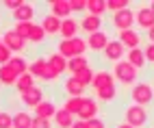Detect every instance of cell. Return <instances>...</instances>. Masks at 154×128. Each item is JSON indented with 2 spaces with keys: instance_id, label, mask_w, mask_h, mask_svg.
I'll return each mask as SVG.
<instances>
[{
  "instance_id": "9",
  "label": "cell",
  "mask_w": 154,
  "mask_h": 128,
  "mask_svg": "<svg viewBox=\"0 0 154 128\" xmlns=\"http://www.w3.org/2000/svg\"><path fill=\"white\" fill-rule=\"evenodd\" d=\"M109 41L111 39H109V35L104 33V30H98V33L87 37V48L94 50V52H104V48L109 46Z\"/></svg>"
},
{
  "instance_id": "33",
  "label": "cell",
  "mask_w": 154,
  "mask_h": 128,
  "mask_svg": "<svg viewBox=\"0 0 154 128\" xmlns=\"http://www.w3.org/2000/svg\"><path fill=\"white\" fill-rule=\"evenodd\" d=\"M94 70H91V67H85L83 72H78V74H74V78L80 83V85H83V87H89V85L91 83H94Z\"/></svg>"
},
{
  "instance_id": "10",
  "label": "cell",
  "mask_w": 154,
  "mask_h": 128,
  "mask_svg": "<svg viewBox=\"0 0 154 128\" xmlns=\"http://www.w3.org/2000/svg\"><path fill=\"white\" fill-rule=\"evenodd\" d=\"M98 111H100V106L94 98H85L83 106H80V111H78V120H83V122H89V120H94V117H98Z\"/></svg>"
},
{
  "instance_id": "46",
  "label": "cell",
  "mask_w": 154,
  "mask_h": 128,
  "mask_svg": "<svg viewBox=\"0 0 154 128\" xmlns=\"http://www.w3.org/2000/svg\"><path fill=\"white\" fill-rule=\"evenodd\" d=\"M115 128H132V126H128V124H126V122H122V124H117V126H115Z\"/></svg>"
},
{
  "instance_id": "6",
  "label": "cell",
  "mask_w": 154,
  "mask_h": 128,
  "mask_svg": "<svg viewBox=\"0 0 154 128\" xmlns=\"http://www.w3.org/2000/svg\"><path fill=\"white\" fill-rule=\"evenodd\" d=\"M2 44L11 50V52H22L26 48V39L24 37H20L15 30H5V35H2Z\"/></svg>"
},
{
  "instance_id": "17",
  "label": "cell",
  "mask_w": 154,
  "mask_h": 128,
  "mask_svg": "<svg viewBox=\"0 0 154 128\" xmlns=\"http://www.w3.org/2000/svg\"><path fill=\"white\" fill-rule=\"evenodd\" d=\"M15 22H33V17H35V7L30 5V2H22V7L17 9V11L11 13Z\"/></svg>"
},
{
  "instance_id": "34",
  "label": "cell",
  "mask_w": 154,
  "mask_h": 128,
  "mask_svg": "<svg viewBox=\"0 0 154 128\" xmlns=\"http://www.w3.org/2000/svg\"><path fill=\"white\" fill-rule=\"evenodd\" d=\"M46 37H48V35L44 33L42 24H33V28H30V35H28V41H30V44H42Z\"/></svg>"
},
{
  "instance_id": "25",
  "label": "cell",
  "mask_w": 154,
  "mask_h": 128,
  "mask_svg": "<svg viewBox=\"0 0 154 128\" xmlns=\"http://www.w3.org/2000/svg\"><path fill=\"white\" fill-rule=\"evenodd\" d=\"M63 89H65V93H67V98H76V95H83V91H85V87H83V85H80L74 76H69V78L65 80Z\"/></svg>"
},
{
  "instance_id": "15",
  "label": "cell",
  "mask_w": 154,
  "mask_h": 128,
  "mask_svg": "<svg viewBox=\"0 0 154 128\" xmlns=\"http://www.w3.org/2000/svg\"><path fill=\"white\" fill-rule=\"evenodd\" d=\"M78 28H80V24L76 22L74 17L61 20V30H59V35L63 37V41H65V39H74L76 33H78Z\"/></svg>"
},
{
  "instance_id": "27",
  "label": "cell",
  "mask_w": 154,
  "mask_h": 128,
  "mask_svg": "<svg viewBox=\"0 0 154 128\" xmlns=\"http://www.w3.org/2000/svg\"><path fill=\"white\" fill-rule=\"evenodd\" d=\"M30 87H35V76L30 72H26V74H22V76H17V83H15V89L20 91V93H24V91H28Z\"/></svg>"
},
{
  "instance_id": "32",
  "label": "cell",
  "mask_w": 154,
  "mask_h": 128,
  "mask_svg": "<svg viewBox=\"0 0 154 128\" xmlns=\"http://www.w3.org/2000/svg\"><path fill=\"white\" fill-rule=\"evenodd\" d=\"M104 11H106V2H104V0H89V2H87V13L89 15L102 17Z\"/></svg>"
},
{
  "instance_id": "12",
  "label": "cell",
  "mask_w": 154,
  "mask_h": 128,
  "mask_svg": "<svg viewBox=\"0 0 154 128\" xmlns=\"http://www.w3.org/2000/svg\"><path fill=\"white\" fill-rule=\"evenodd\" d=\"M135 22H137V26L143 28V30L154 28V13H152V9H150V7H141L139 11L135 13Z\"/></svg>"
},
{
  "instance_id": "43",
  "label": "cell",
  "mask_w": 154,
  "mask_h": 128,
  "mask_svg": "<svg viewBox=\"0 0 154 128\" xmlns=\"http://www.w3.org/2000/svg\"><path fill=\"white\" fill-rule=\"evenodd\" d=\"M5 7L9 9V11H17V9L22 7V2H20V0H7V2H5Z\"/></svg>"
},
{
  "instance_id": "42",
  "label": "cell",
  "mask_w": 154,
  "mask_h": 128,
  "mask_svg": "<svg viewBox=\"0 0 154 128\" xmlns=\"http://www.w3.org/2000/svg\"><path fill=\"white\" fill-rule=\"evenodd\" d=\"M87 128H106V124L100 120V117H94V120L87 122Z\"/></svg>"
},
{
  "instance_id": "28",
  "label": "cell",
  "mask_w": 154,
  "mask_h": 128,
  "mask_svg": "<svg viewBox=\"0 0 154 128\" xmlns=\"http://www.w3.org/2000/svg\"><path fill=\"white\" fill-rule=\"evenodd\" d=\"M85 67H89V61L85 57H76V59H69L67 61V72L72 74V76L78 74V72H83Z\"/></svg>"
},
{
  "instance_id": "39",
  "label": "cell",
  "mask_w": 154,
  "mask_h": 128,
  "mask_svg": "<svg viewBox=\"0 0 154 128\" xmlns=\"http://www.w3.org/2000/svg\"><path fill=\"white\" fill-rule=\"evenodd\" d=\"M0 128H13V115L7 111H0Z\"/></svg>"
},
{
  "instance_id": "5",
  "label": "cell",
  "mask_w": 154,
  "mask_h": 128,
  "mask_svg": "<svg viewBox=\"0 0 154 128\" xmlns=\"http://www.w3.org/2000/svg\"><path fill=\"white\" fill-rule=\"evenodd\" d=\"M132 24H135V11L130 7L119 11V13H113V26L117 28V33L119 30H130Z\"/></svg>"
},
{
  "instance_id": "16",
  "label": "cell",
  "mask_w": 154,
  "mask_h": 128,
  "mask_svg": "<svg viewBox=\"0 0 154 128\" xmlns=\"http://www.w3.org/2000/svg\"><path fill=\"white\" fill-rule=\"evenodd\" d=\"M28 72L33 74L35 78L46 80V74H48V61H46L44 57H37L35 61H30V63H28Z\"/></svg>"
},
{
  "instance_id": "41",
  "label": "cell",
  "mask_w": 154,
  "mask_h": 128,
  "mask_svg": "<svg viewBox=\"0 0 154 128\" xmlns=\"http://www.w3.org/2000/svg\"><path fill=\"white\" fill-rule=\"evenodd\" d=\"M33 128H52L50 120H42V117H35L33 120Z\"/></svg>"
},
{
  "instance_id": "24",
  "label": "cell",
  "mask_w": 154,
  "mask_h": 128,
  "mask_svg": "<svg viewBox=\"0 0 154 128\" xmlns=\"http://www.w3.org/2000/svg\"><path fill=\"white\" fill-rule=\"evenodd\" d=\"M15 83H17V74L9 65H0V85H5V87H15Z\"/></svg>"
},
{
  "instance_id": "37",
  "label": "cell",
  "mask_w": 154,
  "mask_h": 128,
  "mask_svg": "<svg viewBox=\"0 0 154 128\" xmlns=\"http://www.w3.org/2000/svg\"><path fill=\"white\" fill-rule=\"evenodd\" d=\"M72 5V13H85L87 15V2L85 0H69Z\"/></svg>"
},
{
  "instance_id": "36",
  "label": "cell",
  "mask_w": 154,
  "mask_h": 128,
  "mask_svg": "<svg viewBox=\"0 0 154 128\" xmlns=\"http://www.w3.org/2000/svg\"><path fill=\"white\" fill-rule=\"evenodd\" d=\"M106 9L113 11V13H119V11H124V9H128V2H126V0H109Z\"/></svg>"
},
{
  "instance_id": "38",
  "label": "cell",
  "mask_w": 154,
  "mask_h": 128,
  "mask_svg": "<svg viewBox=\"0 0 154 128\" xmlns=\"http://www.w3.org/2000/svg\"><path fill=\"white\" fill-rule=\"evenodd\" d=\"M13 59V55H11V50H9L2 41H0V65H7L9 61Z\"/></svg>"
},
{
  "instance_id": "18",
  "label": "cell",
  "mask_w": 154,
  "mask_h": 128,
  "mask_svg": "<svg viewBox=\"0 0 154 128\" xmlns=\"http://www.w3.org/2000/svg\"><path fill=\"white\" fill-rule=\"evenodd\" d=\"M106 85H115V76H113L111 72H106V70L96 72V74H94V83H91V87L98 91V89H102V87H106Z\"/></svg>"
},
{
  "instance_id": "13",
  "label": "cell",
  "mask_w": 154,
  "mask_h": 128,
  "mask_svg": "<svg viewBox=\"0 0 154 128\" xmlns=\"http://www.w3.org/2000/svg\"><path fill=\"white\" fill-rule=\"evenodd\" d=\"M50 15H54L59 20L72 17V5H69V0H54V2H50Z\"/></svg>"
},
{
  "instance_id": "1",
  "label": "cell",
  "mask_w": 154,
  "mask_h": 128,
  "mask_svg": "<svg viewBox=\"0 0 154 128\" xmlns=\"http://www.w3.org/2000/svg\"><path fill=\"white\" fill-rule=\"evenodd\" d=\"M113 76H115V80H119L124 87H135L137 85V76H139V70L132 67L130 63L124 59V61H117L115 65H113Z\"/></svg>"
},
{
  "instance_id": "4",
  "label": "cell",
  "mask_w": 154,
  "mask_h": 128,
  "mask_svg": "<svg viewBox=\"0 0 154 128\" xmlns=\"http://www.w3.org/2000/svg\"><path fill=\"white\" fill-rule=\"evenodd\" d=\"M130 100L139 104V106H148L152 100H154V89L150 83H137L130 91Z\"/></svg>"
},
{
  "instance_id": "49",
  "label": "cell",
  "mask_w": 154,
  "mask_h": 128,
  "mask_svg": "<svg viewBox=\"0 0 154 128\" xmlns=\"http://www.w3.org/2000/svg\"><path fill=\"white\" fill-rule=\"evenodd\" d=\"M152 128H154V126H152Z\"/></svg>"
},
{
  "instance_id": "48",
  "label": "cell",
  "mask_w": 154,
  "mask_h": 128,
  "mask_svg": "<svg viewBox=\"0 0 154 128\" xmlns=\"http://www.w3.org/2000/svg\"><path fill=\"white\" fill-rule=\"evenodd\" d=\"M0 41H2V39H0Z\"/></svg>"
},
{
  "instance_id": "31",
  "label": "cell",
  "mask_w": 154,
  "mask_h": 128,
  "mask_svg": "<svg viewBox=\"0 0 154 128\" xmlns=\"http://www.w3.org/2000/svg\"><path fill=\"white\" fill-rule=\"evenodd\" d=\"M7 65L11 67V70L17 74V76H22V74H26V72H28V61H26V59H22V57H13L11 61L7 63Z\"/></svg>"
},
{
  "instance_id": "22",
  "label": "cell",
  "mask_w": 154,
  "mask_h": 128,
  "mask_svg": "<svg viewBox=\"0 0 154 128\" xmlns=\"http://www.w3.org/2000/svg\"><path fill=\"white\" fill-rule=\"evenodd\" d=\"M76 122V117L67 113L65 109H57V115H54V124L57 128H72V124Z\"/></svg>"
},
{
  "instance_id": "8",
  "label": "cell",
  "mask_w": 154,
  "mask_h": 128,
  "mask_svg": "<svg viewBox=\"0 0 154 128\" xmlns=\"http://www.w3.org/2000/svg\"><path fill=\"white\" fill-rule=\"evenodd\" d=\"M124 55H126V48L122 46L117 39H111L109 46L104 48V59H106V61H113V63L124 61Z\"/></svg>"
},
{
  "instance_id": "3",
  "label": "cell",
  "mask_w": 154,
  "mask_h": 128,
  "mask_svg": "<svg viewBox=\"0 0 154 128\" xmlns=\"http://www.w3.org/2000/svg\"><path fill=\"white\" fill-rule=\"evenodd\" d=\"M150 115H148V109L146 106H139V104H132L124 111V122L132 128H143L148 124Z\"/></svg>"
},
{
  "instance_id": "26",
  "label": "cell",
  "mask_w": 154,
  "mask_h": 128,
  "mask_svg": "<svg viewBox=\"0 0 154 128\" xmlns=\"http://www.w3.org/2000/svg\"><path fill=\"white\" fill-rule=\"evenodd\" d=\"M33 120L35 117L26 113V111H17L13 115V128H33Z\"/></svg>"
},
{
  "instance_id": "19",
  "label": "cell",
  "mask_w": 154,
  "mask_h": 128,
  "mask_svg": "<svg viewBox=\"0 0 154 128\" xmlns=\"http://www.w3.org/2000/svg\"><path fill=\"white\" fill-rule=\"evenodd\" d=\"M42 28H44L46 35H59V30H61V20L48 13V15H44V20H42Z\"/></svg>"
},
{
  "instance_id": "21",
  "label": "cell",
  "mask_w": 154,
  "mask_h": 128,
  "mask_svg": "<svg viewBox=\"0 0 154 128\" xmlns=\"http://www.w3.org/2000/svg\"><path fill=\"white\" fill-rule=\"evenodd\" d=\"M46 61H48V65L52 67V70H54V72L59 74V76H61L63 72H67V59H65V57H61L59 52H54V55H50V57H48Z\"/></svg>"
},
{
  "instance_id": "45",
  "label": "cell",
  "mask_w": 154,
  "mask_h": 128,
  "mask_svg": "<svg viewBox=\"0 0 154 128\" xmlns=\"http://www.w3.org/2000/svg\"><path fill=\"white\" fill-rule=\"evenodd\" d=\"M148 41H150V44H154V28L148 30Z\"/></svg>"
},
{
  "instance_id": "11",
  "label": "cell",
  "mask_w": 154,
  "mask_h": 128,
  "mask_svg": "<svg viewBox=\"0 0 154 128\" xmlns=\"http://www.w3.org/2000/svg\"><path fill=\"white\" fill-rule=\"evenodd\" d=\"M117 41L124 48H128V50H132V48H139V44H141V37H139V33L137 30H119L117 33Z\"/></svg>"
},
{
  "instance_id": "44",
  "label": "cell",
  "mask_w": 154,
  "mask_h": 128,
  "mask_svg": "<svg viewBox=\"0 0 154 128\" xmlns=\"http://www.w3.org/2000/svg\"><path fill=\"white\" fill-rule=\"evenodd\" d=\"M72 128H87V122H83V120H76L74 124H72Z\"/></svg>"
},
{
  "instance_id": "40",
  "label": "cell",
  "mask_w": 154,
  "mask_h": 128,
  "mask_svg": "<svg viewBox=\"0 0 154 128\" xmlns=\"http://www.w3.org/2000/svg\"><path fill=\"white\" fill-rule=\"evenodd\" d=\"M143 55H146V63L154 65V44H148L146 48H143Z\"/></svg>"
},
{
  "instance_id": "47",
  "label": "cell",
  "mask_w": 154,
  "mask_h": 128,
  "mask_svg": "<svg viewBox=\"0 0 154 128\" xmlns=\"http://www.w3.org/2000/svg\"><path fill=\"white\" fill-rule=\"evenodd\" d=\"M150 9H152V13H154V2H152V5H150Z\"/></svg>"
},
{
  "instance_id": "35",
  "label": "cell",
  "mask_w": 154,
  "mask_h": 128,
  "mask_svg": "<svg viewBox=\"0 0 154 128\" xmlns=\"http://www.w3.org/2000/svg\"><path fill=\"white\" fill-rule=\"evenodd\" d=\"M30 28H33V22H15L13 30L20 35V37H24L28 41V35H30Z\"/></svg>"
},
{
  "instance_id": "30",
  "label": "cell",
  "mask_w": 154,
  "mask_h": 128,
  "mask_svg": "<svg viewBox=\"0 0 154 128\" xmlns=\"http://www.w3.org/2000/svg\"><path fill=\"white\" fill-rule=\"evenodd\" d=\"M115 95H117L115 85H106V87H102V89L96 91V98L100 102H111V100H115Z\"/></svg>"
},
{
  "instance_id": "2",
  "label": "cell",
  "mask_w": 154,
  "mask_h": 128,
  "mask_svg": "<svg viewBox=\"0 0 154 128\" xmlns=\"http://www.w3.org/2000/svg\"><path fill=\"white\" fill-rule=\"evenodd\" d=\"M85 50H89V48H87V39H83V37H74V39H65V41L61 39V44H59V55L65 57L67 61L83 57Z\"/></svg>"
},
{
  "instance_id": "20",
  "label": "cell",
  "mask_w": 154,
  "mask_h": 128,
  "mask_svg": "<svg viewBox=\"0 0 154 128\" xmlns=\"http://www.w3.org/2000/svg\"><path fill=\"white\" fill-rule=\"evenodd\" d=\"M57 115V106L50 102V100H44L39 106H35V117H42V120H50V117Z\"/></svg>"
},
{
  "instance_id": "29",
  "label": "cell",
  "mask_w": 154,
  "mask_h": 128,
  "mask_svg": "<svg viewBox=\"0 0 154 128\" xmlns=\"http://www.w3.org/2000/svg\"><path fill=\"white\" fill-rule=\"evenodd\" d=\"M83 102H85V95H76V98H67L65 100V104H63V109L67 111V113H72V115H78V111H80V106H83Z\"/></svg>"
},
{
  "instance_id": "23",
  "label": "cell",
  "mask_w": 154,
  "mask_h": 128,
  "mask_svg": "<svg viewBox=\"0 0 154 128\" xmlns=\"http://www.w3.org/2000/svg\"><path fill=\"white\" fill-rule=\"evenodd\" d=\"M132 67H137V70H141V67H146V55H143V48H132V50H128V59H126Z\"/></svg>"
},
{
  "instance_id": "7",
  "label": "cell",
  "mask_w": 154,
  "mask_h": 128,
  "mask_svg": "<svg viewBox=\"0 0 154 128\" xmlns=\"http://www.w3.org/2000/svg\"><path fill=\"white\" fill-rule=\"evenodd\" d=\"M20 98H22V102L28 106V109H35V106H39L44 102V89L42 87H30L28 91H24V93H20Z\"/></svg>"
},
{
  "instance_id": "14",
  "label": "cell",
  "mask_w": 154,
  "mask_h": 128,
  "mask_svg": "<svg viewBox=\"0 0 154 128\" xmlns=\"http://www.w3.org/2000/svg\"><path fill=\"white\" fill-rule=\"evenodd\" d=\"M80 30L83 33H87V35H94V33H98V30L102 28V17H96V15H83V20H80Z\"/></svg>"
}]
</instances>
